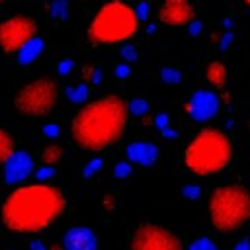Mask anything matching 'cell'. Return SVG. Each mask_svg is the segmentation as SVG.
I'll list each match as a JSON object with an SVG mask.
<instances>
[{
  "label": "cell",
  "instance_id": "3",
  "mask_svg": "<svg viewBox=\"0 0 250 250\" xmlns=\"http://www.w3.org/2000/svg\"><path fill=\"white\" fill-rule=\"evenodd\" d=\"M232 160V143L229 135L217 127H203L184 148L186 168L201 178L225 170Z\"/></svg>",
  "mask_w": 250,
  "mask_h": 250
},
{
  "label": "cell",
  "instance_id": "15",
  "mask_svg": "<svg viewBox=\"0 0 250 250\" xmlns=\"http://www.w3.org/2000/svg\"><path fill=\"white\" fill-rule=\"evenodd\" d=\"M41 51H43V39L41 37H35V39H31L16 57H18V62L20 64H29L31 61H35L39 55H41Z\"/></svg>",
  "mask_w": 250,
  "mask_h": 250
},
{
  "label": "cell",
  "instance_id": "37",
  "mask_svg": "<svg viewBox=\"0 0 250 250\" xmlns=\"http://www.w3.org/2000/svg\"><path fill=\"white\" fill-rule=\"evenodd\" d=\"M162 135H164V137H176L178 133H176L174 129H170V127H168V129H164V131H162Z\"/></svg>",
  "mask_w": 250,
  "mask_h": 250
},
{
  "label": "cell",
  "instance_id": "38",
  "mask_svg": "<svg viewBox=\"0 0 250 250\" xmlns=\"http://www.w3.org/2000/svg\"><path fill=\"white\" fill-rule=\"evenodd\" d=\"M49 250H64V248H62V246H57V244H55V246H51Z\"/></svg>",
  "mask_w": 250,
  "mask_h": 250
},
{
  "label": "cell",
  "instance_id": "12",
  "mask_svg": "<svg viewBox=\"0 0 250 250\" xmlns=\"http://www.w3.org/2000/svg\"><path fill=\"white\" fill-rule=\"evenodd\" d=\"M33 170V160L25 150H16L14 156L4 164V182L6 184H20L23 182Z\"/></svg>",
  "mask_w": 250,
  "mask_h": 250
},
{
  "label": "cell",
  "instance_id": "30",
  "mask_svg": "<svg viewBox=\"0 0 250 250\" xmlns=\"http://www.w3.org/2000/svg\"><path fill=\"white\" fill-rule=\"evenodd\" d=\"M53 174H55V170H53L51 166H43V168H39V170H37V174H35V176H37V180L41 182V180H47V178H51Z\"/></svg>",
  "mask_w": 250,
  "mask_h": 250
},
{
  "label": "cell",
  "instance_id": "27",
  "mask_svg": "<svg viewBox=\"0 0 250 250\" xmlns=\"http://www.w3.org/2000/svg\"><path fill=\"white\" fill-rule=\"evenodd\" d=\"M121 57L125 59V62H133L137 59V53H135V47L133 45H127L121 49Z\"/></svg>",
  "mask_w": 250,
  "mask_h": 250
},
{
  "label": "cell",
  "instance_id": "16",
  "mask_svg": "<svg viewBox=\"0 0 250 250\" xmlns=\"http://www.w3.org/2000/svg\"><path fill=\"white\" fill-rule=\"evenodd\" d=\"M14 152H16V141L12 133L0 127V164H6L14 156Z\"/></svg>",
  "mask_w": 250,
  "mask_h": 250
},
{
  "label": "cell",
  "instance_id": "13",
  "mask_svg": "<svg viewBox=\"0 0 250 250\" xmlns=\"http://www.w3.org/2000/svg\"><path fill=\"white\" fill-rule=\"evenodd\" d=\"M158 158V146L150 141H133L125 148V160L137 166H150Z\"/></svg>",
  "mask_w": 250,
  "mask_h": 250
},
{
  "label": "cell",
  "instance_id": "25",
  "mask_svg": "<svg viewBox=\"0 0 250 250\" xmlns=\"http://www.w3.org/2000/svg\"><path fill=\"white\" fill-rule=\"evenodd\" d=\"M199 193H201V189H199V186H195V184H186V186L182 188V195H184V197L197 199Z\"/></svg>",
  "mask_w": 250,
  "mask_h": 250
},
{
  "label": "cell",
  "instance_id": "2",
  "mask_svg": "<svg viewBox=\"0 0 250 250\" xmlns=\"http://www.w3.org/2000/svg\"><path fill=\"white\" fill-rule=\"evenodd\" d=\"M127 121L129 105L119 94L100 96L74 113L70 121V137L80 150L100 152L121 139Z\"/></svg>",
  "mask_w": 250,
  "mask_h": 250
},
{
  "label": "cell",
  "instance_id": "35",
  "mask_svg": "<svg viewBox=\"0 0 250 250\" xmlns=\"http://www.w3.org/2000/svg\"><path fill=\"white\" fill-rule=\"evenodd\" d=\"M188 29H189V33H191V35H197V33L201 31V23H199V20H195L193 23H189V25H188Z\"/></svg>",
  "mask_w": 250,
  "mask_h": 250
},
{
  "label": "cell",
  "instance_id": "34",
  "mask_svg": "<svg viewBox=\"0 0 250 250\" xmlns=\"http://www.w3.org/2000/svg\"><path fill=\"white\" fill-rule=\"evenodd\" d=\"M43 133H45L47 137H57V135H59V127H57L55 123H51V125H47V127L43 129Z\"/></svg>",
  "mask_w": 250,
  "mask_h": 250
},
{
  "label": "cell",
  "instance_id": "10",
  "mask_svg": "<svg viewBox=\"0 0 250 250\" xmlns=\"http://www.w3.org/2000/svg\"><path fill=\"white\" fill-rule=\"evenodd\" d=\"M219 107H221V102L217 94H213L211 90H197L186 102V113L199 123L213 119L219 113Z\"/></svg>",
  "mask_w": 250,
  "mask_h": 250
},
{
  "label": "cell",
  "instance_id": "31",
  "mask_svg": "<svg viewBox=\"0 0 250 250\" xmlns=\"http://www.w3.org/2000/svg\"><path fill=\"white\" fill-rule=\"evenodd\" d=\"M230 41H234V33H232V31H227V33L223 35V39H221V49H223V51L229 49Z\"/></svg>",
  "mask_w": 250,
  "mask_h": 250
},
{
  "label": "cell",
  "instance_id": "29",
  "mask_svg": "<svg viewBox=\"0 0 250 250\" xmlns=\"http://www.w3.org/2000/svg\"><path fill=\"white\" fill-rule=\"evenodd\" d=\"M154 125H156L160 131L168 129V127H170V125H168V115H166V113H158V115L154 117Z\"/></svg>",
  "mask_w": 250,
  "mask_h": 250
},
{
  "label": "cell",
  "instance_id": "7",
  "mask_svg": "<svg viewBox=\"0 0 250 250\" xmlns=\"http://www.w3.org/2000/svg\"><path fill=\"white\" fill-rule=\"evenodd\" d=\"M131 250H186L180 236L158 223H139L129 240Z\"/></svg>",
  "mask_w": 250,
  "mask_h": 250
},
{
  "label": "cell",
  "instance_id": "28",
  "mask_svg": "<svg viewBox=\"0 0 250 250\" xmlns=\"http://www.w3.org/2000/svg\"><path fill=\"white\" fill-rule=\"evenodd\" d=\"M129 74H131V68H129L127 62H121V64L115 66V76H117V78H127Z\"/></svg>",
  "mask_w": 250,
  "mask_h": 250
},
{
  "label": "cell",
  "instance_id": "14",
  "mask_svg": "<svg viewBox=\"0 0 250 250\" xmlns=\"http://www.w3.org/2000/svg\"><path fill=\"white\" fill-rule=\"evenodd\" d=\"M205 78H207V82L211 86L223 88L227 84V66L223 62H219V61L209 62L207 68H205Z\"/></svg>",
  "mask_w": 250,
  "mask_h": 250
},
{
  "label": "cell",
  "instance_id": "24",
  "mask_svg": "<svg viewBox=\"0 0 250 250\" xmlns=\"http://www.w3.org/2000/svg\"><path fill=\"white\" fill-rule=\"evenodd\" d=\"M102 164H104V162H102V158H92V160L84 166V172H82V174H84V178H90V176H94L96 172H100Z\"/></svg>",
  "mask_w": 250,
  "mask_h": 250
},
{
  "label": "cell",
  "instance_id": "39",
  "mask_svg": "<svg viewBox=\"0 0 250 250\" xmlns=\"http://www.w3.org/2000/svg\"><path fill=\"white\" fill-rule=\"evenodd\" d=\"M244 6H246V8L250 10V0H246V2H244Z\"/></svg>",
  "mask_w": 250,
  "mask_h": 250
},
{
  "label": "cell",
  "instance_id": "5",
  "mask_svg": "<svg viewBox=\"0 0 250 250\" xmlns=\"http://www.w3.org/2000/svg\"><path fill=\"white\" fill-rule=\"evenodd\" d=\"M207 213L215 230L234 232L250 221V191L240 184L219 186L209 195Z\"/></svg>",
  "mask_w": 250,
  "mask_h": 250
},
{
  "label": "cell",
  "instance_id": "4",
  "mask_svg": "<svg viewBox=\"0 0 250 250\" xmlns=\"http://www.w3.org/2000/svg\"><path fill=\"white\" fill-rule=\"evenodd\" d=\"M139 29L135 8L125 2L102 4L90 20L86 37L92 45H113L131 39Z\"/></svg>",
  "mask_w": 250,
  "mask_h": 250
},
{
  "label": "cell",
  "instance_id": "9",
  "mask_svg": "<svg viewBox=\"0 0 250 250\" xmlns=\"http://www.w3.org/2000/svg\"><path fill=\"white\" fill-rule=\"evenodd\" d=\"M197 20V6L186 0H164L158 6V21L170 27H186Z\"/></svg>",
  "mask_w": 250,
  "mask_h": 250
},
{
  "label": "cell",
  "instance_id": "32",
  "mask_svg": "<svg viewBox=\"0 0 250 250\" xmlns=\"http://www.w3.org/2000/svg\"><path fill=\"white\" fill-rule=\"evenodd\" d=\"M70 68H72V61H70V59H64V61H61V64H59V74H68Z\"/></svg>",
  "mask_w": 250,
  "mask_h": 250
},
{
  "label": "cell",
  "instance_id": "20",
  "mask_svg": "<svg viewBox=\"0 0 250 250\" xmlns=\"http://www.w3.org/2000/svg\"><path fill=\"white\" fill-rule=\"evenodd\" d=\"M188 250H219V248L209 236H199L188 246Z\"/></svg>",
  "mask_w": 250,
  "mask_h": 250
},
{
  "label": "cell",
  "instance_id": "8",
  "mask_svg": "<svg viewBox=\"0 0 250 250\" xmlns=\"http://www.w3.org/2000/svg\"><path fill=\"white\" fill-rule=\"evenodd\" d=\"M37 37V21L31 16L16 14L0 21V49L6 55H18Z\"/></svg>",
  "mask_w": 250,
  "mask_h": 250
},
{
  "label": "cell",
  "instance_id": "33",
  "mask_svg": "<svg viewBox=\"0 0 250 250\" xmlns=\"http://www.w3.org/2000/svg\"><path fill=\"white\" fill-rule=\"evenodd\" d=\"M232 250H250V240H248V238H240V240L232 246Z\"/></svg>",
  "mask_w": 250,
  "mask_h": 250
},
{
  "label": "cell",
  "instance_id": "6",
  "mask_svg": "<svg viewBox=\"0 0 250 250\" xmlns=\"http://www.w3.org/2000/svg\"><path fill=\"white\" fill-rule=\"evenodd\" d=\"M59 100V86L49 76H39L23 84L14 94V107L25 117H43L53 111Z\"/></svg>",
  "mask_w": 250,
  "mask_h": 250
},
{
  "label": "cell",
  "instance_id": "18",
  "mask_svg": "<svg viewBox=\"0 0 250 250\" xmlns=\"http://www.w3.org/2000/svg\"><path fill=\"white\" fill-rule=\"evenodd\" d=\"M160 78L166 84H180L182 82V72L178 68H174V66H164L160 70Z\"/></svg>",
  "mask_w": 250,
  "mask_h": 250
},
{
  "label": "cell",
  "instance_id": "11",
  "mask_svg": "<svg viewBox=\"0 0 250 250\" xmlns=\"http://www.w3.org/2000/svg\"><path fill=\"white\" fill-rule=\"evenodd\" d=\"M64 250H98V236L90 227H70L62 238Z\"/></svg>",
  "mask_w": 250,
  "mask_h": 250
},
{
  "label": "cell",
  "instance_id": "22",
  "mask_svg": "<svg viewBox=\"0 0 250 250\" xmlns=\"http://www.w3.org/2000/svg\"><path fill=\"white\" fill-rule=\"evenodd\" d=\"M131 172H133V164L127 162V160H119V162L113 166V176L119 178V180H121V178H129Z\"/></svg>",
  "mask_w": 250,
  "mask_h": 250
},
{
  "label": "cell",
  "instance_id": "26",
  "mask_svg": "<svg viewBox=\"0 0 250 250\" xmlns=\"http://www.w3.org/2000/svg\"><path fill=\"white\" fill-rule=\"evenodd\" d=\"M133 8H135V14H137L139 21H143V20L148 18V10H150V4H148V2H139V4H135Z\"/></svg>",
  "mask_w": 250,
  "mask_h": 250
},
{
  "label": "cell",
  "instance_id": "36",
  "mask_svg": "<svg viewBox=\"0 0 250 250\" xmlns=\"http://www.w3.org/2000/svg\"><path fill=\"white\" fill-rule=\"evenodd\" d=\"M29 248H31V250H47V246H45L41 240H33V242L29 244Z\"/></svg>",
  "mask_w": 250,
  "mask_h": 250
},
{
  "label": "cell",
  "instance_id": "21",
  "mask_svg": "<svg viewBox=\"0 0 250 250\" xmlns=\"http://www.w3.org/2000/svg\"><path fill=\"white\" fill-rule=\"evenodd\" d=\"M66 94H68V98H70L72 102L80 104V102H84L86 96H88V86H86V84H78V86H74V88H68Z\"/></svg>",
  "mask_w": 250,
  "mask_h": 250
},
{
  "label": "cell",
  "instance_id": "1",
  "mask_svg": "<svg viewBox=\"0 0 250 250\" xmlns=\"http://www.w3.org/2000/svg\"><path fill=\"white\" fill-rule=\"evenodd\" d=\"M66 209L64 193L45 182L12 189L0 209L2 225L18 234H35L51 227Z\"/></svg>",
  "mask_w": 250,
  "mask_h": 250
},
{
  "label": "cell",
  "instance_id": "23",
  "mask_svg": "<svg viewBox=\"0 0 250 250\" xmlns=\"http://www.w3.org/2000/svg\"><path fill=\"white\" fill-rule=\"evenodd\" d=\"M49 10H51V16L53 18H59V20H64L66 16H68V4L66 2H53L51 6H49Z\"/></svg>",
  "mask_w": 250,
  "mask_h": 250
},
{
  "label": "cell",
  "instance_id": "19",
  "mask_svg": "<svg viewBox=\"0 0 250 250\" xmlns=\"http://www.w3.org/2000/svg\"><path fill=\"white\" fill-rule=\"evenodd\" d=\"M129 105V115H145L148 111V102L145 98H133L131 102H127Z\"/></svg>",
  "mask_w": 250,
  "mask_h": 250
},
{
  "label": "cell",
  "instance_id": "17",
  "mask_svg": "<svg viewBox=\"0 0 250 250\" xmlns=\"http://www.w3.org/2000/svg\"><path fill=\"white\" fill-rule=\"evenodd\" d=\"M61 158H62V146L57 145V143H51V145H47V146L41 150V162H43L45 166H53V164H57Z\"/></svg>",
  "mask_w": 250,
  "mask_h": 250
}]
</instances>
